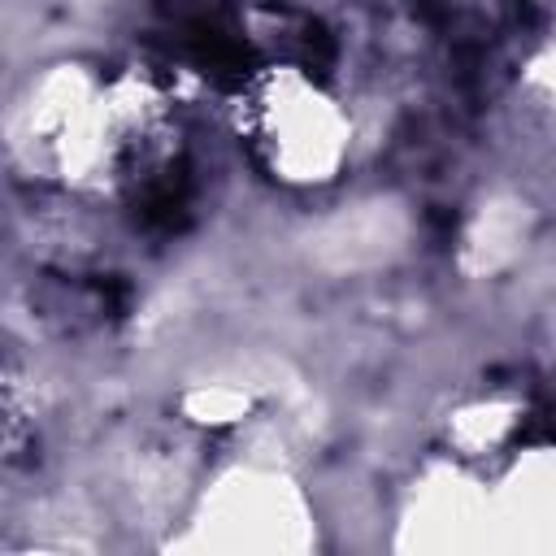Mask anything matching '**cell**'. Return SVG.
Masks as SVG:
<instances>
[{"instance_id":"6da1fadb","label":"cell","mask_w":556,"mask_h":556,"mask_svg":"<svg viewBox=\"0 0 556 556\" xmlns=\"http://www.w3.org/2000/svg\"><path fill=\"white\" fill-rule=\"evenodd\" d=\"M178 48L213 78H239L248 70V48L217 17H187L178 26Z\"/></svg>"}]
</instances>
